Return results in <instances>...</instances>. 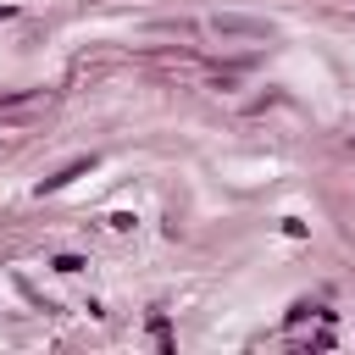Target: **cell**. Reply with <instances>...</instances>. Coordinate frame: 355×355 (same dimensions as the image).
Masks as SVG:
<instances>
[{"instance_id":"2","label":"cell","mask_w":355,"mask_h":355,"mask_svg":"<svg viewBox=\"0 0 355 355\" xmlns=\"http://www.w3.org/2000/svg\"><path fill=\"white\" fill-rule=\"evenodd\" d=\"M89 166H94V161H89V155H78V161H67V166H61V172H50V178H44V183H39V194H55V189H67V183H72V178H83V172H89Z\"/></svg>"},{"instance_id":"1","label":"cell","mask_w":355,"mask_h":355,"mask_svg":"<svg viewBox=\"0 0 355 355\" xmlns=\"http://www.w3.org/2000/svg\"><path fill=\"white\" fill-rule=\"evenodd\" d=\"M211 28H216L222 39H272V22H266V17H239V11H222Z\"/></svg>"},{"instance_id":"4","label":"cell","mask_w":355,"mask_h":355,"mask_svg":"<svg viewBox=\"0 0 355 355\" xmlns=\"http://www.w3.org/2000/svg\"><path fill=\"white\" fill-rule=\"evenodd\" d=\"M305 316H322V305H311V300H294V305H288V322H305Z\"/></svg>"},{"instance_id":"6","label":"cell","mask_w":355,"mask_h":355,"mask_svg":"<svg viewBox=\"0 0 355 355\" xmlns=\"http://www.w3.org/2000/svg\"><path fill=\"white\" fill-rule=\"evenodd\" d=\"M11 17H17V6H11V0H0V22H11Z\"/></svg>"},{"instance_id":"3","label":"cell","mask_w":355,"mask_h":355,"mask_svg":"<svg viewBox=\"0 0 355 355\" xmlns=\"http://www.w3.org/2000/svg\"><path fill=\"white\" fill-rule=\"evenodd\" d=\"M150 338L161 355H172V327H166V311H150Z\"/></svg>"},{"instance_id":"5","label":"cell","mask_w":355,"mask_h":355,"mask_svg":"<svg viewBox=\"0 0 355 355\" xmlns=\"http://www.w3.org/2000/svg\"><path fill=\"white\" fill-rule=\"evenodd\" d=\"M50 266H55V272H67V277H72V272H83V255H55V261H50Z\"/></svg>"}]
</instances>
